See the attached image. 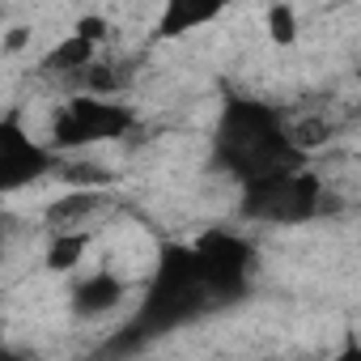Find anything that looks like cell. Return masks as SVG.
<instances>
[{
    "label": "cell",
    "instance_id": "cell-15",
    "mask_svg": "<svg viewBox=\"0 0 361 361\" xmlns=\"http://www.w3.org/2000/svg\"><path fill=\"white\" fill-rule=\"evenodd\" d=\"M0 264H5V226H0Z\"/></svg>",
    "mask_w": 361,
    "mask_h": 361
},
{
    "label": "cell",
    "instance_id": "cell-4",
    "mask_svg": "<svg viewBox=\"0 0 361 361\" xmlns=\"http://www.w3.org/2000/svg\"><path fill=\"white\" fill-rule=\"evenodd\" d=\"M51 170H56V153L47 149V140H39L18 119H0V196L35 188Z\"/></svg>",
    "mask_w": 361,
    "mask_h": 361
},
{
    "label": "cell",
    "instance_id": "cell-12",
    "mask_svg": "<svg viewBox=\"0 0 361 361\" xmlns=\"http://www.w3.org/2000/svg\"><path fill=\"white\" fill-rule=\"evenodd\" d=\"M64 178H68V188H106L111 183V170L77 161V166H64Z\"/></svg>",
    "mask_w": 361,
    "mask_h": 361
},
{
    "label": "cell",
    "instance_id": "cell-8",
    "mask_svg": "<svg viewBox=\"0 0 361 361\" xmlns=\"http://www.w3.org/2000/svg\"><path fill=\"white\" fill-rule=\"evenodd\" d=\"M106 209V188H68L47 204V226L51 230H85L90 217Z\"/></svg>",
    "mask_w": 361,
    "mask_h": 361
},
{
    "label": "cell",
    "instance_id": "cell-3",
    "mask_svg": "<svg viewBox=\"0 0 361 361\" xmlns=\"http://www.w3.org/2000/svg\"><path fill=\"white\" fill-rule=\"evenodd\" d=\"M243 213L255 217V221L302 226V221H314V217L327 213V192H323V183L310 170H302L293 161V166H281V170L247 178Z\"/></svg>",
    "mask_w": 361,
    "mask_h": 361
},
{
    "label": "cell",
    "instance_id": "cell-1",
    "mask_svg": "<svg viewBox=\"0 0 361 361\" xmlns=\"http://www.w3.org/2000/svg\"><path fill=\"white\" fill-rule=\"evenodd\" d=\"M217 157L230 174H238L243 183L255 174L281 170L298 161V149L285 136V119L255 98H234L221 111L217 123Z\"/></svg>",
    "mask_w": 361,
    "mask_h": 361
},
{
    "label": "cell",
    "instance_id": "cell-6",
    "mask_svg": "<svg viewBox=\"0 0 361 361\" xmlns=\"http://www.w3.org/2000/svg\"><path fill=\"white\" fill-rule=\"evenodd\" d=\"M123 298H128V281L119 272H111V268H94L90 276H81L73 285L68 302H73L77 319H106V314H115L123 306Z\"/></svg>",
    "mask_w": 361,
    "mask_h": 361
},
{
    "label": "cell",
    "instance_id": "cell-7",
    "mask_svg": "<svg viewBox=\"0 0 361 361\" xmlns=\"http://www.w3.org/2000/svg\"><path fill=\"white\" fill-rule=\"evenodd\" d=\"M230 0H161L157 9V39H183L200 26H209Z\"/></svg>",
    "mask_w": 361,
    "mask_h": 361
},
{
    "label": "cell",
    "instance_id": "cell-2",
    "mask_svg": "<svg viewBox=\"0 0 361 361\" xmlns=\"http://www.w3.org/2000/svg\"><path fill=\"white\" fill-rule=\"evenodd\" d=\"M136 123V111L128 102H119L115 94H85L73 90L47 119V149L68 153V149H94V145H111L123 140Z\"/></svg>",
    "mask_w": 361,
    "mask_h": 361
},
{
    "label": "cell",
    "instance_id": "cell-9",
    "mask_svg": "<svg viewBox=\"0 0 361 361\" xmlns=\"http://www.w3.org/2000/svg\"><path fill=\"white\" fill-rule=\"evenodd\" d=\"M98 56V47L90 43V39H81V35H68V39H60L43 60H39V68L47 73V77H60V81H73L90 60Z\"/></svg>",
    "mask_w": 361,
    "mask_h": 361
},
{
    "label": "cell",
    "instance_id": "cell-5",
    "mask_svg": "<svg viewBox=\"0 0 361 361\" xmlns=\"http://www.w3.org/2000/svg\"><path fill=\"white\" fill-rule=\"evenodd\" d=\"M192 247H196V259H200V272H204V285H209L213 302L234 298V293H243V289H247V276H251L255 251H251L238 234L213 230V234L196 238Z\"/></svg>",
    "mask_w": 361,
    "mask_h": 361
},
{
    "label": "cell",
    "instance_id": "cell-13",
    "mask_svg": "<svg viewBox=\"0 0 361 361\" xmlns=\"http://www.w3.org/2000/svg\"><path fill=\"white\" fill-rule=\"evenodd\" d=\"M73 35H81V39H90L94 47H102V43H106V35H111V26H106V18L90 13V18H81V22L73 26Z\"/></svg>",
    "mask_w": 361,
    "mask_h": 361
},
{
    "label": "cell",
    "instance_id": "cell-14",
    "mask_svg": "<svg viewBox=\"0 0 361 361\" xmlns=\"http://www.w3.org/2000/svg\"><path fill=\"white\" fill-rule=\"evenodd\" d=\"M26 43H30V30H26V26H13V30L5 35V51H22Z\"/></svg>",
    "mask_w": 361,
    "mask_h": 361
},
{
    "label": "cell",
    "instance_id": "cell-11",
    "mask_svg": "<svg viewBox=\"0 0 361 361\" xmlns=\"http://www.w3.org/2000/svg\"><path fill=\"white\" fill-rule=\"evenodd\" d=\"M264 30H268L272 47H293L298 35H302L293 5H268V13H264Z\"/></svg>",
    "mask_w": 361,
    "mask_h": 361
},
{
    "label": "cell",
    "instance_id": "cell-10",
    "mask_svg": "<svg viewBox=\"0 0 361 361\" xmlns=\"http://www.w3.org/2000/svg\"><path fill=\"white\" fill-rule=\"evenodd\" d=\"M90 251V230H51L47 243V268L51 272H73Z\"/></svg>",
    "mask_w": 361,
    "mask_h": 361
}]
</instances>
